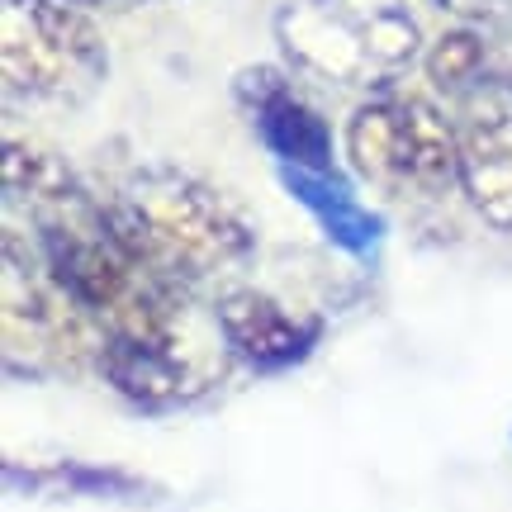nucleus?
<instances>
[{"instance_id":"nucleus-1","label":"nucleus","mask_w":512,"mask_h":512,"mask_svg":"<svg viewBox=\"0 0 512 512\" xmlns=\"http://www.w3.org/2000/svg\"><path fill=\"white\" fill-rule=\"evenodd\" d=\"M105 209L128 252H138L152 271L171 280H200L223 266H238L256 247L252 223L242 219L238 204L176 166L133 171L119 200Z\"/></svg>"},{"instance_id":"nucleus-2","label":"nucleus","mask_w":512,"mask_h":512,"mask_svg":"<svg viewBox=\"0 0 512 512\" xmlns=\"http://www.w3.org/2000/svg\"><path fill=\"white\" fill-rule=\"evenodd\" d=\"M280 53L318 81L384 91L422 53L408 0H290L275 15Z\"/></svg>"},{"instance_id":"nucleus-3","label":"nucleus","mask_w":512,"mask_h":512,"mask_svg":"<svg viewBox=\"0 0 512 512\" xmlns=\"http://www.w3.org/2000/svg\"><path fill=\"white\" fill-rule=\"evenodd\" d=\"M347 162L384 190L446 195L460 185V133L418 95H380L347 119Z\"/></svg>"},{"instance_id":"nucleus-4","label":"nucleus","mask_w":512,"mask_h":512,"mask_svg":"<svg viewBox=\"0 0 512 512\" xmlns=\"http://www.w3.org/2000/svg\"><path fill=\"white\" fill-rule=\"evenodd\" d=\"M0 72L10 95L62 100L105 76V38L72 0H0Z\"/></svg>"},{"instance_id":"nucleus-5","label":"nucleus","mask_w":512,"mask_h":512,"mask_svg":"<svg viewBox=\"0 0 512 512\" xmlns=\"http://www.w3.org/2000/svg\"><path fill=\"white\" fill-rule=\"evenodd\" d=\"M460 190L479 219L512 233V81L484 76L460 95Z\"/></svg>"},{"instance_id":"nucleus-6","label":"nucleus","mask_w":512,"mask_h":512,"mask_svg":"<svg viewBox=\"0 0 512 512\" xmlns=\"http://www.w3.org/2000/svg\"><path fill=\"white\" fill-rule=\"evenodd\" d=\"M233 100L256 128V138L271 147L280 166H309V171H337L332 166V128L304 95L290 86L280 67H247L233 76Z\"/></svg>"},{"instance_id":"nucleus-7","label":"nucleus","mask_w":512,"mask_h":512,"mask_svg":"<svg viewBox=\"0 0 512 512\" xmlns=\"http://www.w3.org/2000/svg\"><path fill=\"white\" fill-rule=\"evenodd\" d=\"M219 337L256 370H290L318 347V318H299L266 290H228L214 304Z\"/></svg>"},{"instance_id":"nucleus-8","label":"nucleus","mask_w":512,"mask_h":512,"mask_svg":"<svg viewBox=\"0 0 512 512\" xmlns=\"http://www.w3.org/2000/svg\"><path fill=\"white\" fill-rule=\"evenodd\" d=\"M100 375L138 408H176L209 389V370L185 347L138 342V337H100L95 342Z\"/></svg>"},{"instance_id":"nucleus-9","label":"nucleus","mask_w":512,"mask_h":512,"mask_svg":"<svg viewBox=\"0 0 512 512\" xmlns=\"http://www.w3.org/2000/svg\"><path fill=\"white\" fill-rule=\"evenodd\" d=\"M280 185L290 190L294 200L313 214V223L328 233V242L337 252L356 256V261H370L384 242V219L370 214L366 204L356 200L337 171H309V166H280Z\"/></svg>"},{"instance_id":"nucleus-10","label":"nucleus","mask_w":512,"mask_h":512,"mask_svg":"<svg viewBox=\"0 0 512 512\" xmlns=\"http://www.w3.org/2000/svg\"><path fill=\"white\" fill-rule=\"evenodd\" d=\"M10 489L24 494H57V498H110V503H162V489L147 484L143 475H128L114 465H81V460H62V465H5Z\"/></svg>"},{"instance_id":"nucleus-11","label":"nucleus","mask_w":512,"mask_h":512,"mask_svg":"<svg viewBox=\"0 0 512 512\" xmlns=\"http://www.w3.org/2000/svg\"><path fill=\"white\" fill-rule=\"evenodd\" d=\"M86 185L76 181V171L57 152H48V147L29 143V138H19V133H10L5 138V195H10V204H29V209H53V204L72 200V195H81Z\"/></svg>"},{"instance_id":"nucleus-12","label":"nucleus","mask_w":512,"mask_h":512,"mask_svg":"<svg viewBox=\"0 0 512 512\" xmlns=\"http://www.w3.org/2000/svg\"><path fill=\"white\" fill-rule=\"evenodd\" d=\"M422 67H427V81L441 95H470L484 76H494L489 72V34L470 29V24H456L427 48Z\"/></svg>"},{"instance_id":"nucleus-13","label":"nucleus","mask_w":512,"mask_h":512,"mask_svg":"<svg viewBox=\"0 0 512 512\" xmlns=\"http://www.w3.org/2000/svg\"><path fill=\"white\" fill-rule=\"evenodd\" d=\"M446 15H456L460 24H470V29H484V34H494V29H512V0H437Z\"/></svg>"},{"instance_id":"nucleus-14","label":"nucleus","mask_w":512,"mask_h":512,"mask_svg":"<svg viewBox=\"0 0 512 512\" xmlns=\"http://www.w3.org/2000/svg\"><path fill=\"white\" fill-rule=\"evenodd\" d=\"M72 5H100V0H72Z\"/></svg>"}]
</instances>
